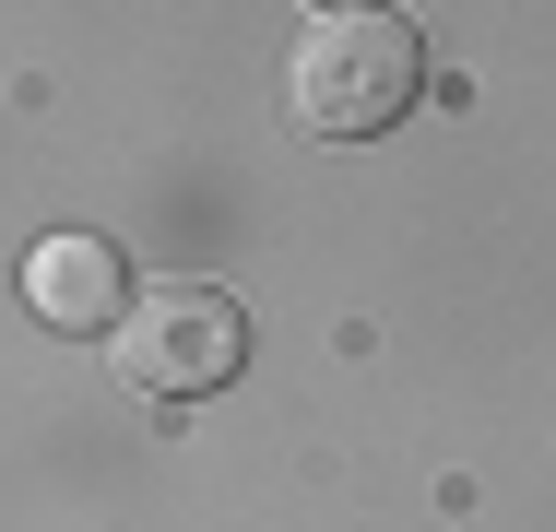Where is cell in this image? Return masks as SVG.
I'll return each instance as SVG.
<instances>
[{"mask_svg": "<svg viewBox=\"0 0 556 532\" xmlns=\"http://www.w3.org/2000/svg\"><path fill=\"white\" fill-rule=\"evenodd\" d=\"M427 96V36L391 12V0H355V12H320L285 60V106L308 142H379L403 106Z\"/></svg>", "mask_w": 556, "mask_h": 532, "instance_id": "6da1fadb", "label": "cell"}, {"mask_svg": "<svg viewBox=\"0 0 556 532\" xmlns=\"http://www.w3.org/2000/svg\"><path fill=\"white\" fill-rule=\"evenodd\" d=\"M24 308L48 319V331H118L130 319V261H118L108 237L60 225V237L24 249Z\"/></svg>", "mask_w": 556, "mask_h": 532, "instance_id": "3957f363", "label": "cell"}, {"mask_svg": "<svg viewBox=\"0 0 556 532\" xmlns=\"http://www.w3.org/2000/svg\"><path fill=\"white\" fill-rule=\"evenodd\" d=\"M320 12H355V0H320Z\"/></svg>", "mask_w": 556, "mask_h": 532, "instance_id": "277c9868", "label": "cell"}, {"mask_svg": "<svg viewBox=\"0 0 556 532\" xmlns=\"http://www.w3.org/2000/svg\"><path fill=\"white\" fill-rule=\"evenodd\" d=\"M118 379L154 391V403H202L249 367V308L214 296V284H166V296H130V319L108 331Z\"/></svg>", "mask_w": 556, "mask_h": 532, "instance_id": "7a4b0ae2", "label": "cell"}]
</instances>
